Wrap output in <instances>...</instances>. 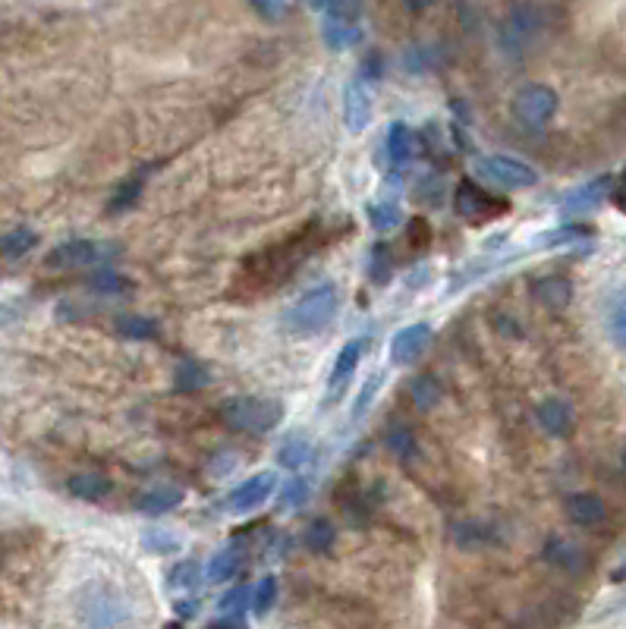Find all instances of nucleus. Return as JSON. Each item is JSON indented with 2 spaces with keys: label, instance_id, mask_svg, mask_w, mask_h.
<instances>
[{
  "label": "nucleus",
  "instance_id": "obj_42",
  "mask_svg": "<svg viewBox=\"0 0 626 629\" xmlns=\"http://www.w3.org/2000/svg\"><path fill=\"white\" fill-rule=\"evenodd\" d=\"M579 236H582V230H576V227H560V230L538 236V246H567V243L579 240Z\"/></svg>",
  "mask_w": 626,
  "mask_h": 629
},
{
  "label": "nucleus",
  "instance_id": "obj_16",
  "mask_svg": "<svg viewBox=\"0 0 626 629\" xmlns=\"http://www.w3.org/2000/svg\"><path fill=\"white\" fill-rule=\"evenodd\" d=\"M532 296L542 302L545 309L564 312L570 306V299H573V284L560 274H548V277H538L532 284Z\"/></svg>",
  "mask_w": 626,
  "mask_h": 629
},
{
  "label": "nucleus",
  "instance_id": "obj_30",
  "mask_svg": "<svg viewBox=\"0 0 626 629\" xmlns=\"http://www.w3.org/2000/svg\"><path fill=\"white\" fill-rule=\"evenodd\" d=\"M409 397L416 400L419 409H431L438 403V397H441V384L431 375H419L413 384H409Z\"/></svg>",
  "mask_w": 626,
  "mask_h": 629
},
{
  "label": "nucleus",
  "instance_id": "obj_9",
  "mask_svg": "<svg viewBox=\"0 0 626 629\" xmlns=\"http://www.w3.org/2000/svg\"><path fill=\"white\" fill-rule=\"evenodd\" d=\"M611 195H614V177L611 173H601V177L589 180L586 186L573 189L567 199L560 202V214H564V218H582V214L601 208Z\"/></svg>",
  "mask_w": 626,
  "mask_h": 629
},
{
  "label": "nucleus",
  "instance_id": "obj_6",
  "mask_svg": "<svg viewBox=\"0 0 626 629\" xmlns=\"http://www.w3.org/2000/svg\"><path fill=\"white\" fill-rule=\"evenodd\" d=\"M510 107H513L516 123H523L526 129H545L551 123V117L557 114V92L551 85L532 82L513 95Z\"/></svg>",
  "mask_w": 626,
  "mask_h": 629
},
{
  "label": "nucleus",
  "instance_id": "obj_37",
  "mask_svg": "<svg viewBox=\"0 0 626 629\" xmlns=\"http://www.w3.org/2000/svg\"><path fill=\"white\" fill-rule=\"evenodd\" d=\"M89 284H92V290H98V293H104V296H111V293H123V290L129 287L117 271H98V274H92Z\"/></svg>",
  "mask_w": 626,
  "mask_h": 629
},
{
  "label": "nucleus",
  "instance_id": "obj_49",
  "mask_svg": "<svg viewBox=\"0 0 626 629\" xmlns=\"http://www.w3.org/2000/svg\"><path fill=\"white\" fill-rule=\"evenodd\" d=\"M620 463H623V469H626V444H623V450H620Z\"/></svg>",
  "mask_w": 626,
  "mask_h": 629
},
{
  "label": "nucleus",
  "instance_id": "obj_41",
  "mask_svg": "<svg viewBox=\"0 0 626 629\" xmlns=\"http://www.w3.org/2000/svg\"><path fill=\"white\" fill-rule=\"evenodd\" d=\"M387 447H391L397 457H409V453L416 450V438L409 435L406 428H394L391 435H387Z\"/></svg>",
  "mask_w": 626,
  "mask_h": 629
},
{
  "label": "nucleus",
  "instance_id": "obj_38",
  "mask_svg": "<svg viewBox=\"0 0 626 629\" xmlns=\"http://www.w3.org/2000/svg\"><path fill=\"white\" fill-rule=\"evenodd\" d=\"M246 601L252 604V589H246V585H236L233 592H227V595L221 598V611L230 614V617H240V611L246 607Z\"/></svg>",
  "mask_w": 626,
  "mask_h": 629
},
{
  "label": "nucleus",
  "instance_id": "obj_47",
  "mask_svg": "<svg viewBox=\"0 0 626 629\" xmlns=\"http://www.w3.org/2000/svg\"><path fill=\"white\" fill-rule=\"evenodd\" d=\"M214 629H246V623L240 617H230V620H221V623H211Z\"/></svg>",
  "mask_w": 626,
  "mask_h": 629
},
{
  "label": "nucleus",
  "instance_id": "obj_12",
  "mask_svg": "<svg viewBox=\"0 0 626 629\" xmlns=\"http://www.w3.org/2000/svg\"><path fill=\"white\" fill-rule=\"evenodd\" d=\"M431 343V324L416 321V324H406L400 328L391 340V362L394 365H413Z\"/></svg>",
  "mask_w": 626,
  "mask_h": 629
},
{
  "label": "nucleus",
  "instance_id": "obj_15",
  "mask_svg": "<svg viewBox=\"0 0 626 629\" xmlns=\"http://www.w3.org/2000/svg\"><path fill=\"white\" fill-rule=\"evenodd\" d=\"M564 510H567L570 523L586 526V529L601 526L604 519H608V507H604V501H601L598 494H592V491H576V494H570L567 501H564Z\"/></svg>",
  "mask_w": 626,
  "mask_h": 629
},
{
  "label": "nucleus",
  "instance_id": "obj_26",
  "mask_svg": "<svg viewBox=\"0 0 626 629\" xmlns=\"http://www.w3.org/2000/svg\"><path fill=\"white\" fill-rule=\"evenodd\" d=\"M142 186H145V173H133V177H129V180L114 192V199H111V205H107V211H111V214H120V211H126V208H133V205L139 202V195H142Z\"/></svg>",
  "mask_w": 626,
  "mask_h": 629
},
{
  "label": "nucleus",
  "instance_id": "obj_18",
  "mask_svg": "<svg viewBox=\"0 0 626 629\" xmlns=\"http://www.w3.org/2000/svg\"><path fill=\"white\" fill-rule=\"evenodd\" d=\"M545 560L551 563V567L564 570V573H582V567H586V554H582V548L573 545V541H567V538H548Z\"/></svg>",
  "mask_w": 626,
  "mask_h": 629
},
{
  "label": "nucleus",
  "instance_id": "obj_11",
  "mask_svg": "<svg viewBox=\"0 0 626 629\" xmlns=\"http://www.w3.org/2000/svg\"><path fill=\"white\" fill-rule=\"evenodd\" d=\"M274 485H277L274 472H258V475H252V479H246L236 491H230L227 504H224L227 513L243 516V513L255 510V507H262V504L268 501V497H271Z\"/></svg>",
  "mask_w": 626,
  "mask_h": 629
},
{
  "label": "nucleus",
  "instance_id": "obj_45",
  "mask_svg": "<svg viewBox=\"0 0 626 629\" xmlns=\"http://www.w3.org/2000/svg\"><path fill=\"white\" fill-rule=\"evenodd\" d=\"M362 70H365V76H369V79H378V76H381V57H378V54L365 57Z\"/></svg>",
  "mask_w": 626,
  "mask_h": 629
},
{
  "label": "nucleus",
  "instance_id": "obj_23",
  "mask_svg": "<svg viewBox=\"0 0 626 629\" xmlns=\"http://www.w3.org/2000/svg\"><path fill=\"white\" fill-rule=\"evenodd\" d=\"M38 243V233L29 227H16L0 236V255L4 258H23L32 246Z\"/></svg>",
  "mask_w": 626,
  "mask_h": 629
},
{
  "label": "nucleus",
  "instance_id": "obj_32",
  "mask_svg": "<svg viewBox=\"0 0 626 629\" xmlns=\"http://www.w3.org/2000/svg\"><path fill=\"white\" fill-rule=\"evenodd\" d=\"M274 601H277V579L274 576H265L252 589V604L249 607L255 611V617H265L271 607H274Z\"/></svg>",
  "mask_w": 626,
  "mask_h": 629
},
{
  "label": "nucleus",
  "instance_id": "obj_21",
  "mask_svg": "<svg viewBox=\"0 0 626 629\" xmlns=\"http://www.w3.org/2000/svg\"><path fill=\"white\" fill-rule=\"evenodd\" d=\"M413 151H416V133L406 123H394L391 133H387V155H391V161L403 164L413 158Z\"/></svg>",
  "mask_w": 626,
  "mask_h": 629
},
{
  "label": "nucleus",
  "instance_id": "obj_46",
  "mask_svg": "<svg viewBox=\"0 0 626 629\" xmlns=\"http://www.w3.org/2000/svg\"><path fill=\"white\" fill-rule=\"evenodd\" d=\"M611 199L626 211V173H623V177H620V183L614 186V195H611Z\"/></svg>",
  "mask_w": 626,
  "mask_h": 629
},
{
  "label": "nucleus",
  "instance_id": "obj_44",
  "mask_svg": "<svg viewBox=\"0 0 626 629\" xmlns=\"http://www.w3.org/2000/svg\"><path fill=\"white\" fill-rule=\"evenodd\" d=\"M252 10L258 16H265L268 23H280V19H284L293 7L290 4H280V0H274V4H268V0H258V4H252Z\"/></svg>",
  "mask_w": 626,
  "mask_h": 629
},
{
  "label": "nucleus",
  "instance_id": "obj_33",
  "mask_svg": "<svg viewBox=\"0 0 626 629\" xmlns=\"http://www.w3.org/2000/svg\"><path fill=\"white\" fill-rule=\"evenodd\" d=\"M208 384V375H205V368L196 365V362H183L177 368V378H174V387L180 390V394H189V390H199Z\"/></svg>",
  "mask_w": 626,
  "mask_h": 629
},
{
  "label": "nucleus",
  "instance_id": "obj_50",
  "mask_svg": "<svg viewBox=\"0 0 626 629\" xmlns=\"http://www.w3.org/2000/svg\"><path fill=\"white\" fill-rule=\"evenodd\" d=\"M208 629H214V626H208Z\"/></svg>",
  "mask_w": 626,
  "mask_h": 629
},
{
  "label": "nucleus",
  "instance_id": "obj_14",
  "mask_svg": "<svg viewBox=\"0 0 626 629\" xmlns=\"http://www.w3.org/2000/svg\"><path fill=\"white\" fill-rule=\"evenodd\" d=\"M362 353H365V340H350L343 343V350L337 353V362H334V372H331V384H328V400L334 403L343 390H347V384L353 381L356 368L362 362Z\"/></svg>",
  "mask_w": 626,
  "mask_h": 629
},
{
  "label": "nucleus",
  "instance_id": "obj_5",
  "mask_svg": "<svg viewBox=\"0 0 626 629\" xmlns=\"http://www.w3.org/2000/svg\"><path fill=\"white\" fill-rule=\"evenodd\" d=\"M325 23H321V38L331 51H347L362 38V7L359 4H321Z\"/></svg>",
  "mask_w": 626,
  "mask_h": 629
},
{
  "label": "nucleus",
  "instance_id": "obj_19",
  "mask_svg": "<svg viewBox=\"0 0 626 629\" xmlns=\"http://www.w3.org/2000/svg\"><path fill=\"white\" fill-rule=\"evenodd\" d=\"M183 501V491L174 488V485H158V488H151L139 497V510L148 513V516H161V513H170L174 507H180Z\"/></svg>",
  "mask_w": 626,
  "mask_h": 629
},
{
  "label": "nucleus",
  "instance_id": "obj_27",
  "mask_svg": "<svg viewBox=\"0 0 626 629\" xmlns=\"http://www.w3.org/2000/svg\"><path fill=\"white\" fill-rule=\"evenodd\" d=\"M117 331L129 340H151L158 334V324L151 318H142V315H120L117 318Z\"/></svg>",
  "mask_w": 626,
  "mask_h": 629
},
{
  "label": "nucleus",
  "instance_id": "obj_40",
  "mask_svg": "<svg viewBox=\"0 0 626 629\" xmlns=\"http://www.w3.org/2000/svg\"><path fill=\"white\" fill-rule=\"evenodd\" d=\"M381 384H384V375H381V372H375L369 381L362 384V390H359V400H356V406H353V419H359L362 412L372 406V397H375V390H378Z\"/></svg>",
  "mask_w": 626,
  "mask_h": 629
},
{
  "label": "nucleus",
  "instance_id": "obj_17",
  "mask_svg": "<svg viewBox=\"0 0 626 629\" xmlns=\"http://www.w3.org/2000/svg\"><path fill=\"white\" fill-rule=\"evenodd\" d=\"M343 123H347L350 133H362L372 123V98L365 95L359 82H350L347 92H343Z\"/></svg>",
  "mask_w": 626,
  "mask_h": 629
},
{
  "label": "nucleus",
  "instance_id": "obj_3",
  "mask_svg": "<svg viewBox=\"0 0 626 629\" xmlns=\"http://www.w3.org/2000/svg\"><path fill=\"white\" fill-rule=\"evenodd\" d=\"M221 422L249 435H268L284 422V403L271 397H233L221 406Z\"/></svg>",
  "mask_w": 626,
  "mask_h": 629
},
{
  "label": "nucleus",
  "instance_id": "obj_22",
  "mask_svg": "<svg viewBox=\"0 0 626 629\" xmlns=\"http://www.w3.org/2000/svg\"><path fill=\"white\" fill-rule=\"evenodd\" d=\"M240 567H243V551L240 548H227V551H221V554H214L211 557V563H208V579L211 582H227L230 576H236L240 573Z\"/></svg>",
  "mask_w": 626,
  "mask_h": 629
},
{
  "label": "nucleus",
  "instance_id": "obj_31",
  "mask_svg": "<svg viewBox=\"0 0 626 629\" xmlns=\"http://www.w3.org/2000/svg\"><path fill=\"white\" fill-rule=\"evenodd\" d=\"M369 224L375 230L387 233V230H394V227L403 224V214H400V208L394 202H378V205L369 208Z\"/></svg>",
  "mask_w": 626,
  "mask_h": 629
},
{
  "label": "nucleus",
  "instance_id": "obj_39",
  "mask_svg": "<svg viewBox=\"0 0 626 629\" xmlns=\"http://www.w3.org/2000/svg\"><path fill=\"white\" fill-rule=\"evenodd\" d=\"M306 497H309L306 482H302V479H293V482L284 485V491H280V510H293V507H299L302 501H306Z\"/></svg>",
  "mask_w": 626,
  "mask_h": 629
},
{
  "label": "nucleus",
  "instance_id": "obj_34",
  "mask_svg": "<svg viewBox=\"0 0 626 629\" xmlns=\"http://www.w3.org/2000/svg\"><path fill=\"white\" fill-rule=\"evenodd\" d=\"M608 331H611V340L617 343V350L626 353V299L614 302L611 318H608Z\"/></svg>",
  "mask_w": 626,
  "mask_h": 629
},
{
  "label": "nucleus",
  "instance_id": "obj_43",
  "mask_svg": "<svg viewBox=\"0 0 626 629\" xmlns=\"http://www.w3.org/2000/svg\"><path fill=\"white\" fill-rule=\"evenodd\" d=\"M145 548L151 554H170V551H177V538L174 535H164L161 529H155V532L145 535Z\"/></svg>",
  "mask_w": 626,
  "mask_h": 629
},
{
  "label": "nucleus",
  "instance_id": "obj_4",
  "mask_svg": "<svg viewBox=\"0 0 626 629\" xmlns=\"http://www.w3.org/2000/svg\"><path fill=\"white\" fill-rule=\"evenodd\" d=\"M551 7L545 4H513L507 10V19L501 26V45L510 54H520L532 45V38L542 32L551 19H548Z\"/></svg>",
  "mask_w": 626,
  "mask_h": 629
},
{
  "label": "nucleus",
  "instance_id": "obj_29",
  "mask_svg": "<svg viewBox=\"0 0 626 629\" xmlns=\"http://www.w3.org/2000/svg\"><path fill=\"white\" fill-rule=\"evenodd\" d=\"M202 567H199V560H180L174 570H170V589H196V585L202 582Z\"/></svg>",
  "mask_w": 626,
  "mask_h": 629
},
{
  "label": "nucleus",
  "instance_id": "obj_13",
  "mask_svg": "<svg viewBox=\"0 0 626 629\" xmlns=\"http://www.w3.org/2000/svg\"><path fill=\"white\" fill-rule=\"evenodd\" d=\"M104 249L92 240H73V243H63L57 246L48 258L45 265L48 268H85V265H95L101 262Z\"/></svg>",
  "mask_w": 626,
  "mask_h": 629
},
{
  "label": "nucleus",
  "instance_id": "obj_10",
  "mask_svg": "<svg viewBox=\"0 0 626 629\" xmlns=\"http://www.w3.org/2000/svg\"><path fill=\"white\" fill-rule=\"evenodd\" d=\"M535 419L542 425L545 435L560 438V441L570 438L576 431V412H573L570 400H564V397H545L535 406Z\"/></svg>",
  "mask_w": 626,
  "mask_h": 629
},
{
  "label": "nucleus",
  "instance_id": "obj_28",
  "mask_svg": "<svg viewBox=\"0 0 626 629\" xmlns=\"http://www.w3.org/2000/svg\"><path fill=\"white\" fill-rule=\"evenodd\" d=\"M453 538H457V545H463V548H482L494 541L491 526H485V523H460L453 529Z\"/></svg>",
  "mask_w": 626,
  "mask_h": 629
},
{
  "label": "nucleus",
  "instance_id": "obj_48",
  "mask_svg": "<svg viewBox=\"0 0 626 629\" xmlns=\"http://www.w3.org/2000/svg\"><path fill=\"white\" fill-rule=\"evenodd\" d=\"M177 614H183V617L196 614V604H192V601H183V604H177Z\"/></svg>",
  "mask_w": 626,
  "mask_h": 629
},
{
  "label": "nucleus",
  "instance_id": "obj_25",
  "mask_svg": "<svg viewBox=\"0 0 626 629\" xmlns=\"http://www.w3.org/2000/svg\"><path fill=\"white\" fill-rule=\"evenodd\" d=\"M309 460H312V447L306 438H287L277 450V463L284 469H302Z\"/></svg>",
  "mask_w": 626,
  "mask_h": 629
},
{
  "label": "nucleus",
  "instance_id": "obj_24",
  "mask_svg": "<svg viewBox=\"0 0 626 629\" xmlns=\"http://www.w3.org/2000/svg\"><path fill=\"white\" fill-rule=\"evenodd\" d=\"M334 538H337V532L331 526V519L318 516V519H312L309 529H306V548L321 557V554H328L334 548Z\"/></svg>",
  "mask_w": 626,
  "mask_h": 629
},
{
  "label": "nucleus",
  "instance_id": "obj_1",
  "mask_svg": "<svg viewBox=\"0 0 626 629\" xmlns=\"http://www.w3.org/2000/svg\"><path fill=\"white\" fill-rule=\"evenodd\" d=\"M337 312H340V290L334 284H321L293 302L284 312V318H280V328L290 337L309 340V337L325 334L331 328V321L337 318Z\"/></svg>",
  "mask_w": 626,
  "mask_h": 629
},
{
  "label": "nucleus",
  "instance_id": "obj_20",
  "mask_svg": "<svg viewBox=\"0 0 626 629\" xmlns=\"http://www.w3.org/2000/svg\"><path fill=\"white\" fill-rule=\"evenodd\" d=\"M67 488L73 497H79V501H101V497L111 494L114 485L101 472H79V475H73Z\"/></svg>",
  "mask_w": 626,
  "mask_h": 629
},
{
  "label": "nucleus",
  "instance_id": "obj_2",
  "mask_svg": "<svg viewBox=\"0 0 626 629\" xmlns=\"http://www.w3.org/2000/svg\"><path fill=\"white\" fill-rule=\"evenodd\" d=\"M79 620L85 629H123L129 620L126 598L107 582L85 585L79 595Z\"/></svg>",
  "mask_w": 626,
  "mask_h": 629
},
{
  "label": "nucleus",
  "instance_id": "obj_7",
  "mask_svg": "<svg viewBox=\"0 0 626 629\" xmlns=\"http://www.w3.org/2000/svg\"><path fill=\"white\" fill-rule=\"evenodd\" d=\"M453 208H457L460 218H466L472 224H482V221H491V218H501V214H507L510 202L485 192L482 186H476L472 180H463L457 186V192H453Z\"/></svg>",
  "mask_w": 626,
  "mask_h": 629
},
{
  "label": "nucleus",
  "instance_id": "obj_36",
  "mask_svg": "<svg viewBox=\"0 0 626 629\" xmlns=\"http://www.w3.org/2000/svg\"><path fill=\"white\" fill-rule=\"evenodd\" d=\"M406 243H409V249H416V252L428 249L431 246V224L425 218H413V221H409L406 224Z\"/></svg>",
  "mask_w": 626,
  "mask_h": 629
},
{
  "label": "nucleus",
  "instance_id": "obj_8",
  "mask_svg": "<svg viewBox=\"0 0 626 629\" xmlns=\"http://www.w3.org/2000/svg\"><path fill=\"white\" fill-rule=\"evenodd\" d=\"M479 177L501 186V189H529L538 183V173L532 164L520 161V158H507V155H488L476 161Z\"/></svg>",
  "mask_w": 626,
  "mask_h": 629
},
{
  "label": "nucleus",
  "instance_id": "obj_35",
  "mask_svg": "<svg viewBox=\"0 0 626 629\" xmlns=\"http://www.w3.org/2000/svg\"><path fill=\"white\" fill-rule=\"evenodd\" d=\"M369 271H372V280H375V284H387V280H391V271H394L391 249H387V246H375Z\"/></svg>",
  "mask_w": 626,
  "mask_h": 629
}]
</instances>
